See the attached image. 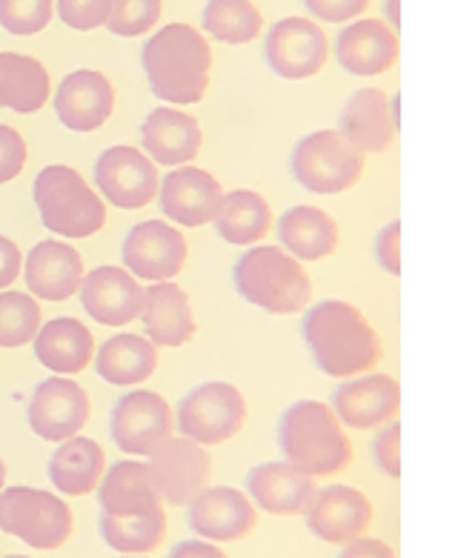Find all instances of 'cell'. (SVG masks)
Segmentation results:
<instances>
[{"instance_id":"obj_13","label":"cell","mask_w":458,"mask_h":558,"mask_svg":"<svg viewBox=\"0 0 458 558\" xmlns=\"http://www.w3.org/2000/svg\"><path fill=\"white\" fill-rule=\"evenodd\" d=\"M123 264L141 281H172L186 264V238L164 221L137 223L123 241Z\"/></svg>"},{"instance_id":"obj_47","label":"cell","mask_w":458,"mask_h":558,"mask_svg":"<svg viewBox=\"0 0 458 558\" xmlns=\"http://www.w3.org/2000/svg\"><path fill=\"white\" fill-rule=\"evenodd\" d=\"M387 15L393 17V26H398V0H387Z\"/></svg>"},{"instance_id":"obj_25","label":"cell","mask_w":458,"mask_h":558,"mask_svg":"<svg viewBox=\"0 0 458 558\" xmlns=\"http://www.w3.org/2000/svg\"><path fill=\"white\" fill-rule=\"evenodd\" d=\"M338 132L359 153H384L396 138V121L382 89H359L341 109Z\"/></svg>"},{"instance_id":"obj_30","label":"cell","mask_w":458,"mask_h":558,"mask_svg":"<svg viewBox=\"0 0 458 558\" xmlns=\"http://www.w3.org/2000/svg\"><path fill=\"white\" fill-rule=\"evenodd\" d=\"M278 241L298 260H321L336 253L338 227L324 209L292 207L278 221Z\"/></svg>"},{"instance_id":"obj_39","label":"cell","mask_w":458,"mask_h":558,"mask_svg":"<svg viewBox=\"0 0 458 558\" xmlns=\"http://www.w3.org/2000/svg\"><path fill=\"white\" fill-rule=\"evenodd\" d=\"M109 0H58V12L69 29L89 32L107 21Z\"/></svg>"},{"instance_id":"obj_31","label":"cell","mask_w":458,"mask_h":558,"mask_svg":"<svg viewBox=\"0 0 458 558\" xmlns=\"http://www.w3.org/2000/svg\"><path fill=\"white\" fill-rule=\"evenodd\" d=\"M98 375L114 387H132L146 381L158 367V350L153 341H146L132 332L109 338L98 350Z\"/></svg>"},{"instance_id":"obj_36","label":"cell","mask_w":458,"mask_h":558,"mask_svg":"<svg viewBox=\"0 0 458 558\" xmlns=\"http://www.w3.org/2000/svg\"><path fill=\"white\" fill-rule=\"evenodd\" d=\"M40 306L23 292H0V347H23L38 336Z\"/></svg>"},{"instance_id":"obj_33","label":"cell","mask_w":458,"mask_h":558,"mask_svg":"<svg viewBox=\"0 0 458 558\" xmlns=\"http://www.w3.org/2000/svg\"><path fill=\"white\" fill-rule=\"evenodd\" d=\"M213 223L224 241L246 246L267 235L269 227H273V215H269L267 201L261 198L258 192L236 190L224 195L221 207L213 215Z\"/></svg>"},{"instance_id":"obj_26","label":"cell","mask_w":458,"mask_h":558,"mask_svg":"<svg viewBox=\"0 0 458 558\" xmlns=\"http://www.w3.org/2000/svg\"><path fill=\"white\" fill-rule=\"evenodd\" d=\"M144 318L146 336L158 347H183L195 336V318H192L190 299L181 287L169 281L153 283L144 290Z\"/></svg>"},{"instance_id":"obj_15","label":"cell","mask_w":458,"mask_h":558,"mask_svg":"<svg viewBox=\"0 0 458 558\" xmlns=\"http://www.w3.org/2000/svg\"><path fill=\"white\" fill-rule=\"evenodd\" d=\"M89 421V396L63 375L46 378L32 392L29 427L46 441H67Z\"/></svg>"},{"instance_id":"obj_5","label":"cell","mask_w":458,"mask_h":558,"mask_svg":"<svg viewBox=\"0 0 458 558\" xmlns=\"http://www.w3.org/2000/svg\"><path fill=\"white\" fill-rule=\"evenodd\" d=\"M35 204L49 232L67 238H89L107 223L104 201L86 186L75 169L46 167L35 178Z\"/></svg>"},{"instance_id":"obj_38","label":"cell","mask_w":458,"mask_h":558,"mask_svg":"<svg viewBox=\"0 0 458 558\" xmlns=\"http://www.w3.org/2000/svg\"><path fill=\"white\" fill-rule=\"evenodd\" d=\"M52 21V0H0V26L12 35H35Z\"/></svg>"},{"instance_id":"obj_45","label":"cell","mask_w":458,"mask_h":558,"mask_svg":"<svg viewBox=\"0 0 458 558\" xmlns=\"http://www.w3.org/2000/svg\"><path fill=\"white\" fill-rule=\"evenodd\" d=\"M21 276V250L9 238L0 235V290Z\"/></svg>"},{"instance_id":"obj_44","label":"cell","mask_w":458,"mask_h":558,"mask_svg":"<svg viewBox=\"0 0 458 558\" xmlns=\"http://www.w3.org/2000/svg\"><path fill=\"white\" fill-rule=\"evenodd\" d=\"M341 547L343 550L338 558H398L396 550H393L389 544L378 542V538H364V535L341 544Z\"/></svg>"},{"instance_id":"obj_18","label":"cell","mask_w":458,"mask_h":558,"mask_svg":"<svg viewBox=\"0 0 458 558\" xmlns=\"http://www.w3.org/2000/svg\"><path fill=\"white\" fill-rule=\"evenodd\" d=\"M158 190L160 213L181 227H204L206 221H213L224 198L221 184L209 172L195 167H181L169 172L164 184H158Z\"/></svg>"},{"instance_id":"obj_24","label":"cell","mask_w":458,"mask_h":558,"mask_svg":"<svg viewBox=\"0 0 458 558\" xmlns=\"http://www.w3.org/2000/svg\"><path fill=\"white\" fill-rule=\"evenodd\" d=\"M336 58L350 75H382L398 61L396 32L382 21H359L341 29L336 40Z\"/></svg>"},{"instance_id":"obj_32","label":"cell","mask_w":458,"mask_h":558,"mask_svg":"<svg viewBox=\"0 0 458 558\" xmlns=\"http://www.w3.org/2000/svg\"><path fill=\"white\" fill-rule=\"evenodd\" d=\"M49 98V75L35 58L0 52V107L21 116L38 112Z\"/></svg>"},{"instance_id":"obj_20","label":"cell","mask_w":458,"mask_h":558,"mask_svg":"<svg viewBox=\"0 0 458 558\" xmlns=\"http://www.w3.org/2000/svg\"><path fill=\"white\" fill-rule=\"evenodd\" d=\"M114 107L112 84L100 72L77 70L63 77L55 95V112L63 126L75 132H92L109 121Z\"/></svg>"},{"instance_id":"obj_1","label":"cell","mask_w":458,"mask_h":558,"mask_svg":"<svg viewBox=\"0 0 458 558\" xmlns=\"http://www.w3.org/2000/svg\"><path fill=\"white\" fill-rule=\"evenodd\" d=\"M315 367L333 378L370 373L382 361V338L364 315L347 301H321L301 324Z\"/></svg>"},{"instance_id":"obj_17","label":"cell","mask_w":458,"mask_h":558,"mask_svg":"<svg viewBox=\"0 0 458 558\" xmlns=\"http://www.w3.org/2000/svg\"><path fill=\"white\" fill-rule=\"evenodd\" d=\"M81 304L98 324L123 327L144 310V287L118 267H98L81 281Z\"/></svg>"},{"instance_id":"obj_19","label":"cell","mask_w":458,"mask_h":558,"mask_svg":"<svg viewBox=\"0 0 458 558\" xmlns=\"http://www.w3.org/2000/svg\"><path fill=\"white\" fill-rule=\"evenodd\" d=\"M401 387L389 375H364L333 390V413L347 427L370 429L378 427L398 413Z\"/></svg>"},{"instance_id":"obj_11","label":"cell","mask_w":458,"mask_h":558,"mask_svg":"<svg viewBox=\"0 0 458 558\" xmlns=\"http://www.w3.org/2000/svg\"><path fill=\"white\" fill-rule=\"evenodd\" d=\"M269 70L287 81H304L318 75L327 63V35L306 17H284L269 29L264 44Z\"/></svg>"},{"instance_id":"obj_12","label":"cell","mask_w":458,"mask_h":558,"mask_svg":"<svg viewBox=\"0 0 458 558\" xmlns=\"http://www.w3.org/2000/svg\"><path fill=\"white\" fill-rule=\"evenodd\" d=\"M304 519L310 533L321 542L347 544L370 530L373 505L361 489L333 484V487L315 489L310 505L304 507Z\"/></svg>"},{"instance_id":"obj_28","label":"cell","mask_w":458,"mask_h":558,"mask_svg":"<svg viewBox=\"0 0 458 558\" xmlns=\"http://www.w3.org/2000/svg\"><path fill=\"white\" fill-rule=\"evenodd\" d=\"M92 350H95V338L75 318H55L35 336V355L49 373H81L92 361Z\"/></svg>"},{"instance_id":"obj_48","label":"cell","mask_w":458,"mask_h":558,"mask_svg":"<svg viewBox=\"0 0 458 558\" xmlns=\"http://www.w3.org/2000/svg\"><path fill=\"white\" fill-rule=\"evenodd\" d=\"M3 484H7V464L0 459V489H3Z\"/></svg>"},{"instance_id":"obj_29","label":"cell","mask_w":458,"mask_h":558,"mask_svg":"<svg viewBox=\"0 0 458 558\" xmlns=\"http://www.w3.org/2000/svg\"><path fill=\"white\" fill-rule=\"evenodd\" d=\"M104 450L92 438L72 436L61 441L49 461V478L63 496H89L104 475Z\"/></svg>"},{"instance_id":"obj_41","label":"cell","mask_w":458,"mask_h":558,"mask_svg":"<svg viewBox=\"0 0 458 558\" xmlns=\"http://www.w3.org/2000/svg\"><path fill=\"white\" fill-rule=\"evenodd\" d=\"M26 163V141L12 126H0V184L21 175Z\"/></svg>"},{"instance_id":"obj_21","label":"cell","mask_w":458,"mask_h":558,"mask_svg":"<svg viewBox=\"0 0 458 558\" xmlns=\"http://www.w3.org/2000/svg\"><path fill=\"white\" fill-rule=\"evenodd\" d=\"M246 493L255 507L273 515H298L310 505L315 484L310 475L296 470L287 461H267L246 473Z\"/></svg>"},{"instance_id":"obj_22","label":"cell","mask_w":458,"mask_h":558,"mask_svg":"<svg viewBox=\"0 0 458 558\" xmlns=\"http://www.w3.org/2000/svg\"><path fill=\"white\" fill-rule=\"evenodd\" d=\"M84 281V260L63 241H44L26 255V287L44 301H69Z\"/></svg>"},{"instance_id":"obj_23","label":"cell","mask_w":458,"mask_h":558,"mask_svg":"<svg viewBox=\"0 0 458 558\" xmlns=\"http://www.w3.org/2000/svg\"><path fill=\"white\" fill-rule=\"evenodd\" d=\"M98 505L104 515L130 519V515H149L160 510L164 501L149 475V466L137 461H118L109 466L107 475H100Z\"/></svg>"},{"instance_id":"obj_3","label":"cell","mask_w":458,"mask_h":558,"mask_svg":"<svg viewBox=\"0 0 458 558\" xmlns=\"http://www.w3.org/2000/svg\"><path fill=\"white\" fill-rule=\"evenodd\" d=\"M278 441L287 464L304 475H336L352 461V444L343 436L341 421L321 401H296L281 415Z\"/></svg>"},{"instance_id":"obj_14","label":"cell","mask_w":458,"mask_h":558,"mask_svg":"<svg viewBox=\"0 0 458 558\" xmlns=\"http://www.w3.org/2000/svg\"><path fill=\"white\" fill-rule=\"evenodd\" d=\"M95 184L114 207L137 209L158 195V169L135 146H112L98 158Z\"/></svg>"},{"instance_id":"obj_4","label":"cell","mask_w":458,"mask_h":558,"mask_svg":"<svg viewBox=\"0 0 458 558\" xmlns=\"http://www.w3.org/2000/svg\"><path fill=\"white\" fill-rule=\"evenodd\" d=\"M232 281L241 299L273 315L301 313L313 295L304 267L275 246H255L241 255L232 269Z\"/></svg>"},{"instance_id":"obj_43","label":"cell","mask_w":458,"mask_h":558,"mask_svg":"<svg viewBox=\"0 0 458 558\" xmlns=\"http://www.w3.org/2000/svg\"><path fill=\"white\" fill-rule=\"evenodd\" d=\"M375 258L387 269L389 276L401 272V223L393 221L387 223L378 238H375Z\"/></svg>"},{"instance_id":"obj_9","label":"cell","mask_w":458,"mask_h":558,"mask_svg":"<svg viewBox=\"0 0 458 558\" xmlns=\"http://www.w3.org/2000/svg\"><path fill=\"white\" fill-rule=\"evenodd\" d=\"M146 466L158 487L160 501L172 507H190L209 487V475H213V461L204 447L183 436H169L149 456Z\"/></svg>"},{"instance_id":"obj_27","label":"cell","mask_w":458,"mask_h":558,"mask_svg":"<svg viewBox=\"0 0 458 558\" xmlns=\"http://www.w3.org/2000/svg\"><path fill=\"white\" fill-rule=\"evenodd\" d=\"M141 141L158 163L181 167L201 153V126L178 109H155L141 126Z\"/></svg>"},{"instance_id":"obj_37","label":"cell","mask_w":458,"mask_h":558,"mask_svg":"<svg viewBox=\"0 0 458 558\" xmlns=\"http://www.w3.org/2000/svg\"><path fill=\"white\" fill-rule=\"evenodd\" d=\"M164 3L160 0H109L107 29L121 38H135L153 29L160 21Z\"/></svg>"},{"instance_id":"obj_6","label":"cell","mask_w":458,"mask_h":558,"mask_svg":"<svg viewBox=\"0 0 458 558\" xmlns=\"http://www.w3.org/2000/svg\"><path fill=\"white\" fill-rule=\"evenodd\" d=\"M75 527L72 510L52 493L35 487L0 489V533H9L35 550H58Z\"/></svg>"},{"instance_id":"obj_7","label":"cell","mask_w":458,"mask_h":558,"mask_svg":"<svg viewBox=\"0 0 458 558\" xmlns=\"http://www.w3.org/2000/svg\"><path fill=\"white\" fill-rule=\"evenodd\" d=\"M364 153H359L338 130H321L298 141L290 155V172L298 184L315 195L347 192L361 178Z\"/></svg>"},{"instance_id":"obj_16","label":"cell","mask_w":458,"mask_h":558,"mask_svg":"<svg viewBox=\"0 0 458 558\" xmlns=\"http://www.w3.org/2000/svg\"><path fill=\"white\" fill-rule=\"evenodd\" d=\"M258 512L236 487H206L190 505V527L204 542H238L255 530Z\"/></svg>"},{"instance_id":"obj_46","label":"cell","mask_w":458,"mask_h":558,"mask_svg":"<svg viewBox=\"0 0 458 558\" xmlns=\"http://www.w3.org/2000/svg\"><path fill=\"white\" fill-rule=\"evenodd\" d=\"M169 558H227L224 550H218L215 544L204 542V538H190V542H181L172 547Z\"/></svg>"},{"instance_id":"obj_2","label":"cell","mask_w":458,"mask_h":558,"mask_svg":"<svg viewBox=\"0 0 458 558\" xmlns=\"http://www.w3.org/2000/svg\"><path fill=\"white\" fill-rule=\"evenodd\" d=\"M213 49L201 32L169 24L144 47V72L158 98L169 104H198L209 86Z\"/></svg>"},{"instance_id":"obj_34","label":"cell","mask_w":458,"mask_h":558,"mask_svg":"<svg viewBox=\"0 0 458 558\" xmlns=\"http://www.w3.org/2000/svg\"><path fill=\"white\" fill-rule=\"evenodd\" d=\"M100 535L114 553L123 556H146L158 550L160 542L167 538V515L164 510H155L149 515H100Z\"/></svg>"},{"instance_id":"obj_40","label":"cell","mask_w":458,"mask_h":558,"mask_svg":"<svg viewBox=\"0 0 458 558\" xmlns=\"http://www.w3.org/2000/svg\"><path fill=\"white\" fill-rule=\"evenodd\" d=\"M373 456L375 464L389 478H398L401 475V424L393 421L387 427L375 436L373 441Z\"/></svg>"},{"instance_id":"obj_10","label":"cell","mask_w":458,"mask_h":558,"mask_svg":"<svg viewBox=\"0 0 458 558\" xmlns=\"http://www.w3.org/2000/svg\"><path fill=\"white\" fill-rule=\"evenodd\" d=\"M114 447L130 456H153L172 436V413L158 392L135 390L123 396L109 418Z\"/></svg>"},{"instance_id":"obj_49","label":"cell","mask_w":458,"mask_h":558,"mask_svg":"<svg viewBox=\"0 0 458 558\" xmlns=\"http://www.w3.org/2000/svg\"><path fill=\"white\" fill-rule=\"evenodd\" d=\"M123 558H146V556H123Z\"/></svg>"},{"instance_id":"obj_42","label":"cell","mask_w":458,"mask_h":558,"mask_svg":"<svg viewBox=\"0 0 458 558\" xmlns=\"http://www.w3.org/2000/svg\"><path fill=\"white\" fill-rule=\"evenodd\" d=\"M366 3L370 0H304L306 12L327 24H343V21L361 15Z\"/></svg>"},{"instance_id":"obj_8","label":"cell","mask_w":458,"mask_h":558,"mask_svg":"<svg viewBox=\"0 0 458 558\" xmlns=\"http://www.w3.org/2000/svg\"><path fill=\"white\" fill-rule=\"evenodd\" d=\"M246 401L238 387L224 381L201 384L178 401L176 424L183 438L209 447L224 444L244 427Z\"/></svg>"},{"instance_id":"obj_50","label":"cell","mask_w":458,"mask_h":558,"mask_svg":"<svg viewBox=\"0 0 458 558\" xmlns=\"http://www.w3.org/2000/svg\"><path fill=\"white\" fill-rule=\"evenodd\" d=\"M7 558H26V556H7Z\"/></svg>"},{"instance_id":"obj_35","label":"cell","mask_w":458,"mask_h":558,"mask_svg":"<svg viewBox=\"0 0 458 558\" xmlns=\"http://www.w3.org/2000/svg\"><path fill=\"white\" fill-rule=\"evenodd\" d=\"M204 29L221 44H250L258 38L264 17L252 0H209L204 9Z\"/></svg>"}]
</instances>
